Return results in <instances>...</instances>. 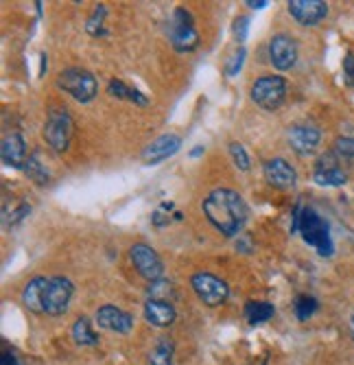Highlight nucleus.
<instances>
[{"label":"nucleus","instance_id":"72a5a7b5","mask_svg":"<svg viewBox=\"0 0 354 365\" xmlns=\"http://www.w3.org/2000/svg\"><path fill=\"white\" fill-rule=\"evenodd\" d=\"M204 151H206V149H204V145H197L195 149L190 151V158H199V155H204Z\"/></svg>","mask_w":354,"mask_h":365},{"label":"nucleus","instance_id":"a211bd4d","mask_svg":"<svg viewBox=\"0 0 354 365\" xmlns=\"http://www.w3.org/2000/svg\"><path fill=\"white\" fill-rule=\"evenodd\" d=\"M48 282H51V278L36 276V278H31L26 282V287L22 289V304L31 313H44V297H46Z\"/></svg>","mask_w":354,"mask_h":365},{"label":"nucleus","instance_id":"9b49d317","mask_svg":"<svg viewBox=\"0 0 354 365\" xmlns=\"http://www.w3.org/2000/svg\"><path fill=\"white\" fill-rule=\"evenodd\" d=\"M313 182L317 186H326V188H337L348 182V171L341 167V160L333 151L324 153L315 162Z\"/></svg>","mask_w":354,"mask_h":365},{"label":"nucleus","instance_id":"473e14b6","mask_svg":"<svg viewBox=\"0 0 354 365\" xmlns=\"http://www.w3.org/2000/svg\"><path fill=\"white\" fill-rule=\"evenodd\" d=\"M245 5H249L251 9H265L269 3H267V0H247V3Z\"/></svg>","mask_w":354,"mask_h":365},{"label":"nucleus","instance_id":"7c9ffc66","mask_svg":"<svg viewBox=\"0 0 354 365\" xmlns=\"http://www.w3.org/2000/svg\"><path fill=\"white\" fill-rule=\"evenodd\" d=\"M343 75H345V83L350 88H354V55H345L343 59Z\"/></svg>","mask_w":354,"mask_h":365},{"label":"nucleus","instance_id":"2eb2a0df","mask_svg":"<svg viewBox=\"0 0 354 365\" xmlns=\"http://www.w3.org/2000/svg\"><path fill=\"white\" fill-rule=\"evenodd\" d=\"M96 324L105 330H112V333H118V335H130L132 328H134V317L130 313H125L123 309L118 307H112V304H105L96 311Z\"/></svg>","mask_w":354,"mask_h":365},{"label":"nucleus","instance_id":"ddd939ff","mask_svg":"<svg viewBox=\"0 0 354 365\" xmlns=\"http://www.w3.org/2000/svg\"><path fill=\"white\" fill-rule=\"evenodd\" d=\"M321 143V131L319 127L311 125V123H298L288 129V145L298 155H311L317 151Z\"/></svg>","mask_w":354,"mask_h":365},{"label":"nucleus","instance_id":"20e7f679","mask_svg":"<svg viewBox=\"0 0 354 365\" xmlns=\"http://www.w3.org/2000/svg\"><path fill=\"white\" fill-rule=\"evenodd\" d=\"M167 36L177 53H190L199 46V33L195 29V20L184 7H177L173 11L167 24Z\"/></svg>","mask_w":354,"mask_h":365},{"label":"nucleus","instance_id":"39448f33","mask_svg":"<svg viewBox=\"0 0 354 365\" xmlns=\"http://www.w3.org/2000/svg\"><path fill=\"white\" fill-rule=\"evenodd\" d=\"M286 90H288V83L284 77L265 75V77H259L251 83V101L267 112H276L284 103Z\"/></svg>","mask_w":354,"mask_h":365},{"label":"nucleus","instance_id":"f257e3e1","mask_svg":"<svg viewBox=\"0 0 354 365\" xmlns=\"http://www.w3.org/2000/svg\"><path fill=\"white\" fill-rule=\"evenodd\" d=\"M202 210H204L206 219L221 232L223 237L241 235L247 223V217H249V208L245 204V199L232 188L210 190L204 197Z\"/></svg>","mask_w":354,"mask_h":365},{"label":"nucleus","instance_id":"423d86ee","mask_svg":"<svg viewBox=\"0 0 354 365\" xmlns=\"http://www.w3.org/2000/svg\"><path fill=\"white\" fill-rule=\"evenodd\" d=\"M75 131V120L66 112V108H53L48 112L46 125H44V140L55 153H63L71 145Z\"/></svg>","mask_w":354,"mask_h":365},{"label":"nucleus","instance_id":"f704fd0d","mask_svg":"<svg viewBox=\"0 0 354 365\" xmlns=\"http://www.w3.org/2000/svg\"><path fill=\"white\" fill-rule=\"evenodd\" d=\"M352 333H354V315H352Z\"/></svg>","mask_w":354,"mask_h":365},{"label":"nucleus","instance_id":"1a4fd4ad","mask_svg":"<svg viewBox=\"0 0 354 365\" xmlns=\"http://www.w3.org/2000/svg\"><path fill=\"white\" fill-rule=\"evenodd\" d=\"M130 258H132V262H134L136 272H138L145 280L155 282V280L162 278V274H165V262H162V258L157 256V252H155L151 245H147V243H136V245H132Z\"/></svg>","mask_w":354,"mask_h":365},{"label":"nucleus","instance_id":"9d476101","mask_svg":"<svg viewBox=\"0 0 354 365\" xmlns=\"http://www.w3.org/2000/svg\"><path fill=\"white\" fill-rule=\"evenodd\" d=\"M298 57H300L298 42L288 33H276L269 40V61L274 63V68L282 73L291 71L298 63Z\"/></svg>","mask_w":354,"mask_h":365},{"label":"nucleus","instance_id":"4be33fe9","mask_svg":"<svg viewBox=\"0 0 354 365\" xmlns=\"http://www.w3.org/2000/svg\"><path fill=\"white\" fill-rule=\"evenodd\" d=\"M173 356H175V344L169 337H162L151 348L149 363L151 365H173Z\"/></svg>","mask_w":354,"mask_h":365},{"label":"nucleus","instance_id":"7ed1b4c3","mask_svg":"<svg viewBox=\"0 0 354 365\" xmlns=\"http://www.w3.org/2000/svg\"><path fill=\"white\" fill-rule=\"evenodd\" d=\"M57 88L71 94L79 103H90L99 94V81L85 68H66L57 75Z\"/></svg>","mask_w":354,"mask_h":365},{"label":"nucleus","instance_id":"2f4dec72","mask_svg":"<svg viewBox=\"0 0 354 365\" xmlns=\"http://www.w3.org/2000/svg\"><path fill=\"white\" fill-rule=\"evenodd\" d=\"M0 365H20V363L11 352H5L3 356H0Z\"/></svg>","mask_w":354,"mask_h":365},{"label":"nucleus","instance_id":"cd10ccee","mask_svg":"<svg viewBox=\"0 0 354 365\" xmlns=\"http://www.w3.org/2000/svg\"><path fill=\"white\" fill-rule=\"evenodd\" d=\"M230 155H232V162H234V167L239 169V171H249V167H251V162H249V155H247V151H245V147L241 145V143H230Z\"/></svg>","mask_w":354,"mask_h":365},{"label":"nucleus","instance_id":"a878e982","mask_svg":"<svg viewBox=\"0 0 354 365\" xmlns=\"http://www.w3.org/2000/svg\"><path fill=\"white\" fill-rule=\"evenodd\" d=\"M105 14H108V9L103 7V5H99L94 9V14H92V18L88 20V33L90 36H94V38H103V36H108V31L103 29V20H105Z\"/></svg>","mask_w":354,"mask_h":365},{"label":"nucleus","instance_id":"412c9836","mask_svg":"<svg viewBox=\"0 0 354 365\" xmlns=\"http://www.w3.org/2000/svg\"><path fill=\"white\" fill-rule=\"evenodd\" d=\"M243 315L251 326H256V324L269 322L276 315V309H274V304H269L265 300H249L243 309Z\"/></svg>","mask_w":354,"mask_h":365},{"label":"nucleus","instance_id":"6e6552de","mask_svg":"<svg viewBox=\"0 0 354 365\" xmlns=\"http://www.w3.org/2000/svg\"><path fill=\"white\" fill-rule=\"evenodd\" d=\"M73 293H75V287L68 278H63V276L51 278L48 289H46V297H44V313L51 317L63 315L71 307Z\"/></svg>","mask_w":354,"mask_h":365},{"label":"nucleus","instance_id":"4468645a","mask_svg":"<svg viewBox=\"0 0 354 365\" xmlns=\"http://www.w3.org/2000/svg\"><path fill=\"white\" fill-rule=\"evenodd\" d=\"M263 173H265L267 184L274 186V188H280V190L293 188L296 182H298L296 169L284 158H271V160H267L265 167H263Z\"/></svg>","mask_w":354,"mask_h":365},{"label":"nucleus","instance_id":"c85d7f7f","mask_svg":"<svg viewBox=\"0 0 354 365\" xmlns=\"http://www.w3.org/2000/svg\"><path fill=\"white\" fill-rule=\"evenodd\" d=\"M245 48H239L232 57H230V61L225 63V75L228 77H234V75H239V71L243 68V63H245Z\"/></svg>","mask_w":354,"mask_h":365},{"label":"nucleus","instance_id":"f8f14e48","mask_svg":"<svg viewBox=\"0 0 354 365\" xmlns=\"http://www.w3.org/2000/svg\"><path fill=\"white\" fill-rule=\"evenodd\" d=\"M288 14L302 26H317L328 16V5L324 0H288Z\"/></svg>","mask_w":354,"mask_h":365},{"label":"nucleus","instance_id":"c756f323","mask_svg":"<svg viewBox=\"0 0 354 365\" xmlns=\"http://www.w3.org/2000/svg\"><path fill=\"white\" fill-rule=\"evenodd\" d=\"M247 31H249V18L241 16L234 20V26H232V33H234V40L236 42H245L247 40Z\"/></svg>","mask_w":354,"mask_h":365},{"label":"nucleus","instance_id":"393cba45","mask_svg":"<svg viewBox=\"0 0 354 365\" xmlns=\"http://www.w3.org/2000/svg\"><path fill=\"white\" fill-rule=\"evenodd\" d=\"M22 171L33 182H38V184H46L48 182V171L44 169V164L38 160V155H28V160H26Z\"/></svg>","mask_w":354,"mask_h":365},{"label":"nucleus","instance_id":"6ab92c4d","mask_svg":"<svg viewBox=\"0 0 354 365\" xmlns=\"http://www.w3.org/2000/svg\"><path fill=\"white\" fill-rule=\"evenodd\" d=\"M145 317L151 326H157V328H167L175 322L177 313H175V307L167 300H149L145 302Z\"/></svg>","mask_w":354,"mask_h":365},{"label":"nucleus","instance_id":"f3484780","mask_svg":"<svg viewBox=\"0 0 354 365\" xmlns=\"http://www.w3.org/2000/svg\"><path fill=\"white\" fill-rule=\"evenodd\" d=\"M0 158L11 169H24L28 155H26V140L22 138V134L5 136L3 145H0Z\"/></svg>","mask_w":354,"mask_h":365},{"label":"nucleus","instance_id":"0eeeda50","mask_svg":"<svg viewBox=\"0 0 354 365\" xmlns=\"http://www.w3.org/2000/svg\"><path fill=\"white\" fill-rule=\"evenodd\" d=\"M190 287L195 291V295L199 300L208 307H219L228 300L230 295V287L225 284V280L217 278L214 274L208 272H199V274H192L190 278Z\"/></svg>","mask_w":354,"mask_h":365},{"label":"nucleus","instance_id":"aec40b11","mask_svg":"<svg viewBox=\"0 0 354 365\" xmlns=\"http://www.w3.org/2000/svg\"><path fill=\"white\" fill-rule=\"evenodd\" d=\"M108 92H110L114 98H123V101H130V103L140 106V108L149 106V98H147L140 90H136V88H132V86H127V83L120 81V79H110Z\"/></svg>","mask_w":354,"mask_h":365},{"label":"nucleus","instance_id":"f03ea898","mask_svg":"<svg viewBox=\"0 0 354 365\" xmlns=\"http://www.w3.org/2000/svg\"><path fill=\"white\" fill-rule=\"evenodd\" d=\"M298 232L302 235L304 243L311 245L319 256H333L335 243H333V237H330V225L317 210H313L308 206L302 208Z\"/></svg>","mask_w":354,"mask_h":365},{"label":"nucleus","instance_id":"b1692460","mask_svg":"<svg viewBox=\"0 0 354 365\" xmlns=\"http://www.w3.org/2000/svg\"><path fill=\"white\" fill-rule=\"evenodd\" d=\"M317 309H319V302L315 300L313 295H306V293L298 295V297H296V302H293V311H296V317H298L300 322L311 319V317L317 313Z\"/></svg>","mask_w":354,"mask_h":365},{"label":"nucleus","instance_id":"5701e85b","mask_svg":"<svg viewBox=\"0 0 354 365\" xmlns=\"http://www.w3.org/2000/svg\"><path fill=\"white\" fill-rule=\"evenodd\" d=\"M71 333H73L75 344H79V346H96V344H99V335H96L94 330H92V324H90L88 317H79L73 324Z\"/></svg>","mask_w":354,"mask_h":365},{"label":"nucleus","instance_id":"bb28decb","mask_svg":"<svg viewBox=\"0 0 354 365\" xmlns=\"http://www.w3.org/2000/svg\"><path fill=\"white\" fill-rule=\"evenodd\" d=\"M333 153L341 160V162H352L354 164V138H337L335 140V149Z\"/></svg>","mask_w":354,"mask_h":365},{"label":"nucleus","instance_id":"dca6fc26","mask_svg":"<svg viewBox=\"0 0 354 365\" xmlns=\"http://www.w3.org/2000/svg\"><path fill=\"white\" fill-rule=\"evenodd\" d=\"M182 149V136L177 134H162L157 136L153 143H149L142 151V162L145 164H160L162 160L175 155Z\"/></svg>","mask_w":354,"mask_h":365}]
</instances>
